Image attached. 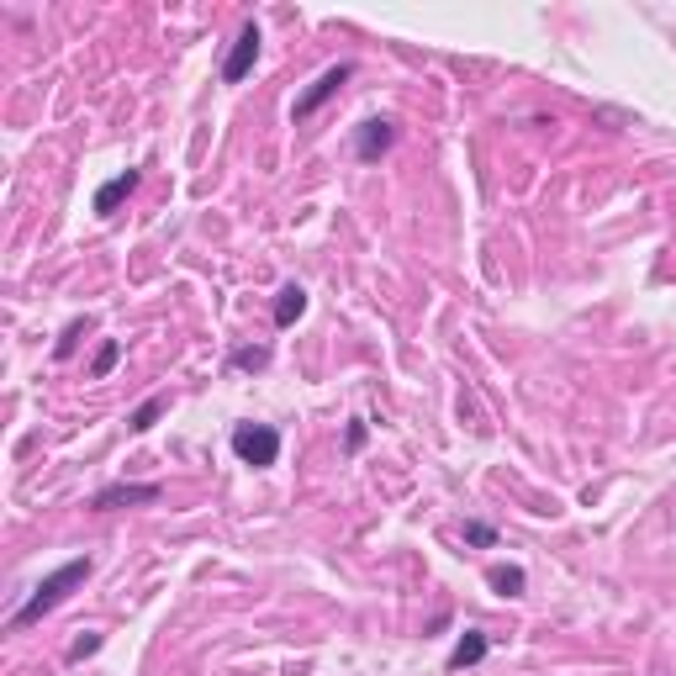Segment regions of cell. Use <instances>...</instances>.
Masks as SVG:
<instances>
[{"mask_svg":"<svg viewBox=\"0 0 676 676\" xmlns=\"http://www.w3.org/2000/svg\"><path fill=\"white\" fill-rule=\"evenodd\" d=\"M354 80V64L344 59V64H328L323 74H317V80L302 90V96H296V106H291V122H312L317 117V111H323L333 96H338V90H344Z\"/></svg>","mask_w":676,"mask_h":676,"instance_id":"cell-2","label":"cell"},{"mask_svg":"<svg viewBox=\"0 0 676 676\" xmlns=\"http://www.w3.org/2000/svg\"><path fill=\"white\" fill-rule=\"evenodd\" d=\"M302 312H307V291L296 286H280L275 291V328H291V323H302Z\"/></svg>","mask_w":676,"mask_h":676,"instance_id":"cell-9","label":"cell"},{"mask_svg":"<svg viewBox=\"0 0 676 676\" xmlns=\"http://www.w3.org/2000/svg\"><path fill=\"white\" fill-rule=\"evenodd\" d=\"M360 444H365V423H360V418H354V423L344 428V449H349V455H354V449H360Z\"/></svg>","mask_w":676,"mask_h":676,"instance_id":"cell-17","label":"cell"},{"mask_svg":"<svg viewBox=\"0 0 676 676\" xmlns=\"http://www.w3.org/2000/svg\"><path fill=\"white\" fill-rule=\"evenodd\" d=\"M259 43H265V32H259L254 22H243L238 37H233V48H228V59H222V85H243V80H249V69L259 64Z\"/></svg>","mask_w":676,"mask_h":676,"instance_id":"cell-5","label":"cell"},{"mask_svg":"<svg viewBox=\"0 0 676 676\" xmlns=\"http://www.w3.org/2000/svg\"><path fill=\"white\" fill-rule=\"evenodd\" d=\"M486 581H492L497 597H523V587H529L523 566H492V571H486Z\"/></svg>","mask_w":676,"mask_h":676,"instance_id":"cell-10","label":"cell"},{"mask_svg":"<svg viewBox=\"0 0 676 676\" xmlns=\"http://www.w3.org/2000/svg\"><path fill=\"white\" fill-rule=\"evenodd\" d=\"M164 497L159 481H117V486H101L90 497V513H117V507H154Z\"/></svg>","mask_w":676,"mask_h":676,"instance_id":"cell-4","label":"cell"},{"mask_svg":"<svg viewBox=\"0 0 676 676\" xmlns=\"http://www.w3.org/2000/svg\"><path fill=\"white\" fill-rule=\"evenodd\" d=\"M138 180H143V169H122V175L101 180V185H96V196H90V212H96V217H111L127 196L138 191Z\"/></svg>","mask_w":676,"mask_h":676,"instance_id":"cell-7","label":"cell"},{"mask_svg":"<svg viewBox=\"0 0 676 676\" xmlns=\"http://www.w3.org/2000/svg\"><path fill=\"white\" fill-rule=\"evenodd\" d=\"M233 455L243 465H254V471H265V465L280 460V428H270V423H238L233 428Z\"/></svg>","mask_w":676,"mask_h":676,"instance_id":"cell-3","label":"cell"},{"mask_svg":"<svg viewBox=\"0 0 676 676\" xmlns=\"http://www.w3.org/2000/svg\"><path fill=\"white\" fill-rule=\"evenodd\" d=\"M233 370H265L270 365V349H233Z\"/></svg>","mask_w":676,"mask_h":676,"instance_id":"cell-15","label":"cell"},{"mask_svg":"<svg viewBox=\"0 0 676 676\" xmlns=\"http://www.w3.org/2000/svg\"><path fill=\"white\" fill-rule=\"evenodd\" d=\"M391 143H397V122L391 117H370L354 127V159L360 164H375L381 154H391Z\"/></svg>","mask_w":676,"mask_h":676,"instance_id":"cell-6","label":"cell"},{"mask_svg":"<svg viewBox=\"0 0 676 676\" xmlns=\"http://www.w3.org/2000/svg\"><path fill=\"white\" fill-rule=\"evenodd\" d=\"M465 544H476V550H492V544H497V529H492V523H481V518H471V523H465Z\"/></svg>","mask_w":676,"mask_h":676,"instance_id":"cell-14","label":"cell"},{"mask_svg":"<svg viewBox=\"0 0 676 676\" xmlns=\"http://www.w3.org/2000/svg\"><path fill=\"white\" fill-rule=\"evenodd\" d=\"M117 360H122V344H117V338H106V344L96 349V360H90V375H96V381H106V375L117 370Z\"/></svg>","mask_w":676,"mask_h":676,"instance_id":"cell-12","label":"cell"},{"mask_svg":"<svg viewBox=\"0 0 676 676\" xmlns=\"http://www.w3.org/2000/svg\"><path fill=\"white\" fill-rule=\"evenodd\" d=\"M90 571H96V560H90V555H74V560H64L59 571H48V576L32 587L27 603L11 613V624H6V629H11V634H22V629H32V624H43V618H48L53 608H59L69 592H80V587H85Z\"/></svg>","mask_w":676,"mask_h":676,"instance_id":"cell-1","label":"cell"},{"mask_svg":"<svg viewBox=\"0 0 676 676\" xmlns=\"http://www.w3.org/2000/svg\"><path fill=\"white\" fill-rule=\"evenodd\" d=\"M106 640H101V634H80V640H74L69 645V661H85V655H96Z\"/></svg>","mask_w":676,"mask_h":676,"instance_id":"cell-16","label":"cell"},{"mask_svg":"<svg viewBox=\"0 0 676 676\" xmlns=\"http://www.w3.org/2000/svg\"><path fill=\"white\" fill-rule=\"evenodd\" d=\"M486 650H492V640H486L481 629H465L460 640H455V650H449V671H471V666H481L486 661Z\"/></svg>","mask_w":676,"mask_h":676,"instance_id":"cell-8","label":"cell"},{"mask_svg":"<svg viewBox=\"0 0 676 676\" xmlns=\"http://www.w3.org/2000/svg\"><path fill=\"white\" fill-rule=\"evenodd\" d=\"M80 333H85V317H74V323L59 333V344H53V360H69V354L80 349Z\"/></svg>","mask_w":676,"mask_h":676,"instance_id":"cell-13","label":"cell"},{"mask_svg":"<svg viewBox=\"0 0 676 676\" xmlns=\"http://www.w3.org/2000/svg\"><path fill=\"white\" fill-rule=\"evenodd\" d=\"M164 412H169V397H148L143 407L127 412V428H133V434H148V428H154V423L164 418Z\"/></svg>","mask_w":676,"mask_h":676,"instance_id":"cell-11","label":"cell"}]
</instances>
